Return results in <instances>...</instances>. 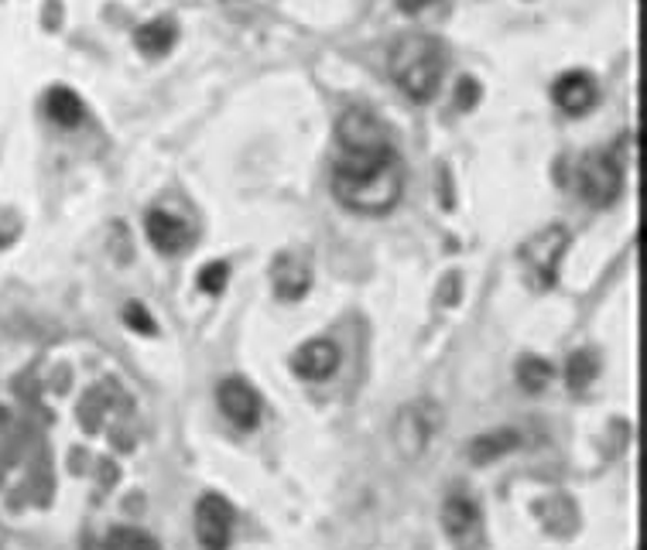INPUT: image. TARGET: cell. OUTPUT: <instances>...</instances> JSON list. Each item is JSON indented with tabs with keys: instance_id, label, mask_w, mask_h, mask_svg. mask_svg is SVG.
<instances>
[{
	"instance_id": "cell-12",
	"label": "cell",
	"mask_w": 647,
	"mask_h": 550,
	"mask_svg": "<svg viewBox=\"0 0 647 550\" xmlns=\"http://www.w3.org/2000/svg\"><path fill=\"white\" fill-rule=\"evenodd\" d=\"M551 100H555V107H559V110L580 116V113H586L596 103V83H593L589 72H580V68L565 72V76L555 79Z\"/></svg>"
},
{
	"instance_id": "cell-19",
	"label": "cell",
	"mask_w": 647,
	"mask_h": 550,
	"mask_svg": "<svg viewBox=\"0 0 647 550\" xmlns=\"http://www.w3.org/2000/svg\"><path fill=\"white\" fill-rule=\"evenodd\" d=\"M226 274H229V267H226L223 260H216V263H210V267H202L199 287H202V291H210V295H220L223 287H226Z\"/></svg>"
},
{
	"instance_id": "cell-15",
	"label": "cell",
	"mask_w": 647,
	"mask_h": 550,
	"mask_svg": "<svg viewBox=\"0 0 647 550\" xmlns=\"http://www.w3.org/2000/svg\"><path fill=\"white\" fill-rule=\"evenodd\" d=\"M172 45H175V24L172 21H148L137 28V48H141L145 55L151 59H161L165 52H172Z\"/></svg>"
},
{
	"instance_id": "cell-1",
	"label": "cell",
	"mask_w": 647,
	"mask_h": 550,
	"mask_svg": "<svg viewBox=\"0 0 647 550\" xmlns=\"http://www.w3.org/2000/svg\"><path fill=\"white\" fill-rule=\"evenodd\" d=\"M333 196L360 215H384L405 196V164L374 113L350 110L336 124Z\"/></svg>"
},
{
	"instance_id": "cell-14",
	"label": "cell",
	"mask_w": 647,
	"mask_h": 550,
	"mask_svg": "<svg viewBox=\"0 0 647 550\" xmlns=\"http://www.w3.org/2000/svg\"><path fill=\"white\" fill-rule=\"evenodd\" d=\"M45 113H49V120H55L59 127H76V124H83L86 107L73 89L55 86V89H49V96H45Z\"/></svg>"
},
{
	"instance_id": "cell-9",
	"label": "cell",
	"mask_w": 647,
	"mask_h": 550,
	"mask_svg": "<svg viewBox=\"0 0 647 550\" xmlns=\"http://www.w3.org/2000/svg\"><path fill=\"white\" fill-rule=\"evenodd\" d=\"M145 229H148V239L154 243V250H161L165 257L185 253L192 247V239H196L192 223H185L182 215H175L169 209H151Z\"/></svg>"
},
{
	"instance_id": "cell-17",
	"label": "cell",
	"mask_w": 647,
	"mask_h": 550,
	"mask_svg": "<svg viewBox=\"0 0 647 550\" xmlns=\"http://www.w3.org/2000/svg\"><path fill=\"white\" fill-rule=\"evenodd\" d=\"M103 550H158L154 537L137 530V526H117V530H110Z\"/></svg>"
},
{
	"instance_id": "cell-22",
	"label": "cell",
	"mask_w": 647,
	"mask_h": 550,
	"mask_svg": "<svg viewBox=\"0 0 647 550\" xmlns=\"http://www.w3.org/2000/svg\"><path fill=\"white\" fill-rule=\"evenodd\" d=\"M4 540H8V534H4V526H0V547H4Z\"/></svg>"
},
{
	"instance_id": "cell-8",
	"label": "cell",
	"mask_w": 647,
	"mask_h": 550,
	"mask_svg": "<svg viewBox=\"0 0 647 550\" xmlns=\"http://www.w3.org/2000/svg\"><path fill=\"white\" fill-rule=\"evenodd\" d=\"M216 403H220V411L244 430L258 427V421H261V397L244 376H226L216 390Z\"/></svg>"
},
{
	"instance_id": "cell-18",
	"label": "cell",
	"mask_w": 647,
	"mask_h": 550,
	"mask_svg": "<svg viewBox=\"0 0 647 550\" xmlns=\"http://www.w3.org/2000/svg\"><path fill=\"white\" fill-rule=\"evenodd\" d=\"M593 376H596L593 355H589V352H575V355L569 359V366H565V379L572 383L575 390H583L586 383H593Z\"/></svg>"
},
{
	"instance_id": "cell-5",
	"label": "cell",
	"mask_w": 647,
	"mask_h": 550,
	"mask_svg": "<svg viewBox=\"0 0 647 550\" xmlns=\"http://www.w3.org/2000/svg\"><path fill=\"white\" fill-rule=\"evenodd\" d=\"M234 523L237 513L229 507V499H223L220 492H206L196 502V537L202 550H226L229 540H234Z\"/></svg>"
},
{
	"instance_id": "cell-6",
	"label": "cell",
	"mask_w": 647,
	"mask_h": 550,
	"mask_svg": "<svg viewBox=\"0 0 647 550\" xmlns=\"http://www.w3.org/2000/svg\"><path fill=\"white\" fill-rule=\"evenodd\" d=\"M443 530L456 543V550H480L483 540H487L480 507H476L470 496H462V492H452L446 499V507H443Z\"/></svg>"
},
{
	"instance_id": "cell-16",
	"label": "cell",
	"mask_w": 647,
	"mask_h": 550,
	"mask_svg": "<svg viewBox=\"0 0 647 550\" xmlns=\"http://www.w3.org/2000/svg\"><path fill=\"white\" fill-rule=\"evenodd\" d=\"M551 376H555V370L545 363V359H538V355H524L521 363H518V383L524 390H545L548 383H551Z\"/></svg>"
},
{
	"instance_id": "cell-20",
	"label": "cell",
	"mask_w": 647,
	"mask_h": 550,
	"mask_svg": "<svg viewBox=\"0 0 647 550\" xmlns=\"http://www.w3.org/2000/svg\"><path fill=\"white\" fill-rule=\"evenodd\" d=\"M137 332L141 335H151L154 332V318H148V311H145V304H137V301H130L127 304V315H124Z\"/></svg>"
},
{
	"instance_id": "cell-11",
	"label": "cell",
	"mask_w": 647,
	"mask_h": 550,
	"mask_svg": "<svg viewBox=\"0 0 647 550\" xmlns=\"http://www.w3.org/2000/svg\"><path fill=\"white\" fill-rule=\"evenodd\" d=\"M339 346L333 339H309L306 346H298L291 355V370L302 379H329L339 370Z\"/></svg>"
},
{
	"instance_id": "cell-13",
	"label": "cell",
	"mask_w": 647,
	"mask_h": 550,
	"mask_svg": "<svg viewBox=\"0 0 647 550\" xmlns=\"http://www.w3.org/2000/svg\"><path fill=\"white\" fill-rule=\"evenodd\" d=\"M518 445H521L518 430H507V427L490 430V435H480V438H473V441H470V462H476V465H490V462L503 459V454H511Z\"/></svg>"
},
{
	"instance_id": "cell-3",
	"label": "cell",
	"mask_w": 647,
	"mask_h": 550,
	"mask_svg": "<svg viewBox=\"0 0 647 550\" xmlns=\"http://www.w3.org/2000/svg\"><path fill=\"white\" fill-rule=\"evenodd\" d=\"M623 161L620 158V143L613 151H599V154H589L583 158V164L575 167V191L583 196V202L604 209V205H613L623 191Z\"/></svg>"
},
{
	"instance_id": "cell-4",
	"label": "cell",
	"mask_w": 647,
	"mask_h": 550,
	"mask_svg": "<svg viewBox=\"0 0 647 550\" xmlns=\"http://www.w3.org/2000/svg\"><path fill=\"white\" fill-rule=\"evenodd\" d=\"M565 250H569L565 226L551 223V226L538 229L535 236H527L521 247V267H524L527 280L535 287H548L555 280V274H559V263H562Z\"/></svg>"
},
{
	"instance_id": "cell-7",
	"label": "cell",
	"mask_w": 647,
	"mask_h": 550,
	"mask_svg": "<svg viewBox=\"0 0 647 550\" xmlns=\"http://www.w3.org/2000/svg\"><path fill=\"white\" fill-rule=\"evenodd\" d=\"M271 284L282 301H302L312 287V257L306 250H285L271 263Z\"/></svg>"
},
{
	"instance_id": "cell-21",
	"label": "cell",
	"mask_w": 647,
	"mask_h": 550,
	"mask_svg": "<svg viewBox=\"0 0 647 550\" xmlns=\"http://www.w3.org/2000/svg\"><path fill=\"white\" fill-rule=\"evenodd\" d=\"M435 0H398V8L405 11V14H419V11H425V8H432Z\"/></svg>"
},
{
	"instance_id": "cell-10",
	"label": "cell",
	"mask_w": 647,
	"mask_h": 550,
	"mask_svg": "<svg viewBox=\"0 0 647 550\" xmlns=\"http://www.w3.org/2000/svg\"><path fill=\"white\" fill-rule=\"evenodd\" d=\"M438 427V417L425 414V403H411L405 411H398V421H395V441H398V451L405 459H419V454L428 448L432 435Z\"/></svg>"
},
{
	"instance_id": "cell-2",
	"label": "cell",
	"mask_w": 647,
	"mask_h": 550,
	"mask_svg": "<svg viewBox=\"0 0 647 550\" xmlns=\"http://www.w3.org/2000/svg\"><path fill=\"white\" fill-rule=\"evenodd\" d=\"M390 79L414 103H428L446 76V45L432 35H405L387 52Z\"/></svg>"
}]
</instances>
